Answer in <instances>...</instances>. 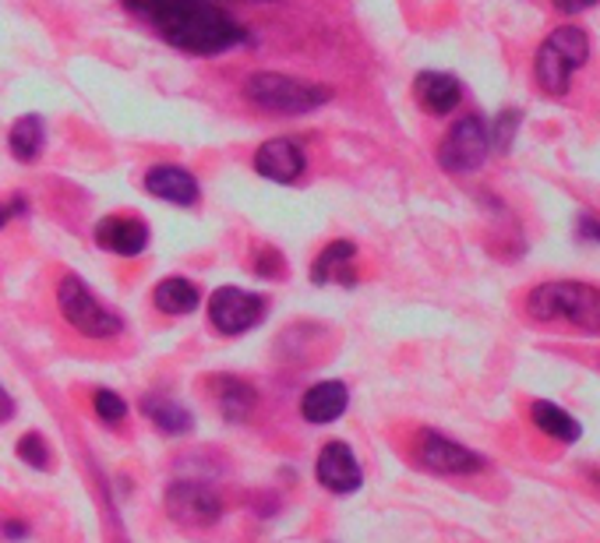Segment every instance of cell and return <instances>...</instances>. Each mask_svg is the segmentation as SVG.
I'll return each mask as SVG.
<instances>
[{
    "mask_svg": "<svg viewBox=\"0 0 600 543\" xmlns=\"http://www.w3.org/2000/svg\"><path fill=\"white\" fill-rule=\"evenodd\" d=\"M8 145H11V156L19 163H32L40 159V152L46 145V124L40 113H25L19 121L11 124V134H8Z\"/></svg>",
    "mask_w": 600,
    "mask_h": 543,
    "instance_id": "cell-18",
    "label": "cell"
},
{
    "mask_svg": "<svg viewBox=\"0 0 600 543\" xmlns=\"http://www.w3.org/2000/svg\"><path fill=\"white\" fill-rule=\"evenodd\" d=\"M526 314L533 321H565L579 332H600V290L590 282H541L526 297Z\"/></svg>",
    "mask_w": 600,
    "mask_h": 543,
    "instance_id": "cell-2",
    "label": "cell"
},
{
    "mask_svg": "<svg viewBox=\"0 0 600 543\" xmlns=\"http://www.w3.org/2000/svg\"><path fill=\"white\" fill-rule=\"evenodd\" d=\"M590 477H593V484L600 487V469H593V473H590Z\"/></svg>",
    "mask_w": 600,
    "mask_h": 543,
    "instance_id": "cell-31",
    "label": "cell"
},
{
    "mask_svg": "<svg viewBox=\"0 0 600 543\" xmlns=\"http://www.w3.org/2000/svg\"><path fill=\"white\" fill-rule=\"evenodd\" d=\"M153 303L163 311V314H191L198 303H202V293H198V286L191 279H180V276H170L163 279L156 290H153Z\"/></svg>",
    "mask_w": 600,
    "mask_h": 543,
    "instance_id": "cell-19",
    "label": "cell"
},
{
    "mask_svg": "<svg viewBox=\"0 0 600 543\" xmlns=\"http://www.w3.org/2000/svg\"><path fill=\"white\" fill-rule=\"evenodd\" d=\"M244 99L276 117H304L332 103V89L322 81H304L282 71H255L244 78Z\"/></svg>",
    "mask_w": 600,
    "mask_h": 543,
    "instance_id": "cell-3",
    "label": "cell"
},
{
    "mask_svg": "<svg viewBox=\"0 0 600 543\" xmlns=\"http://www.w3.org/2000/svg\"><path fill=\"white\" fill-rule=\"evenodd\" d=\"M349 406V388L343 381H322L311 385L304 399H300V413H304L308 423H332L346 413Z\"/></svg>",
    "mask_w": 600,
    "mask_h": 543,
    "instance_id": "cell-15",
    "label": "cell"
},
{
    "mask_svg": "<svg viewBox=\"0 0 600 543\" xmlns=\"http://www.w3.org/2000/svg\"><path fill=\"white\" fill-rule=\"evenodd\" d=\"M166 516L180 525H212L223 516V501L212 487L198 484V480H177L166 487Z\"/></svg>",
    "mask_w": 600,
    "mask_h": 543,
    "instance_id": "cell-9",
    "label": "cell"
},
{
    "mask_svg": "<svg viewBox=\"0 0 600 543\" xmlns=\"http://www.w3.org/2000/svg\"><path fill=\"white\" fill-rule=\"evenodd\" d=\"M314 477H319V484L332 490V495H354L364 484L360 463L346 441H329L319 455V466H314Z\"/></svg>",
    "mask_w": 600,
    "mask_h": 543,
    "instance_id": "cell-10",
    "label": "cell"
},
{
    "mask_svg": "<svg viewBox=\"0 0 600 543\" xmlns=\"http://www.w3.org/2000/svg\"><path fill=\"white\" fill-rule=\"evenodd\" d=\"M96 244L121 258H135L148 247V226L135 215H107L96 226Z\"/></svg>",
    "mask_w": 600,
    "mask_h": 543,
    "instance_id": "cell-12",
    "label": "cell"
},
{
    "mask_svg": "<svg viewBox=\"0 0 600 543\" xmlns=\"http://www.w3.org/2000/svg\"><path fill=\"white\" fill-rule=\"evenodd\" d=\"M142 413L153 420L163 434H170V437H185L195 428V420H191V413L185 410V406L174 402V399H166V396H156V392L142 399Z\"/></svg>",
    "mask_w": 600,
    "mask_h": 543,
    "instance_id": "cell-17",
    "label": "cell"
},
{
    "mask_svg": "<svg viewBox=\"0 0 600 543\" xmlns=\"http://www.w3.org/2000/svg\"><path fill=\"white\" fill-rule=\"evenodd\" d=\"M488 152H491V131L485 124V117L470 113L448 128V134L438 145V163L448 174H474V169L485 166Z\"/></svg>",
    "mask_w": 600,
    "mask_h": 543,
    "instance_id": "cell-6",
    "label": "cell"
},
{
    "mask_svg": "<svg viewBox=\"0 0 600 543\" xmlns=\"http://www.w3.org/2000/svg\"><path fill=\"white\" fill-rule=\"evenodd\" d=\"M576 230H579L582 241H597V244H600V219H597V215H590V212H579V219H576Z\"/></svg>",
    "mask_w": 600,
    "mask_h": 543,
    "instance_id": "cell-26",
    "label": "cell"
},
{
    "mask_svg": "<svg viewBox=\"0 0 600 543\" xmlns=\"http://www.w3.org/2000/svg\"><path fill=\"white\" fill-rule=\"evenodd\" d=\"M590 60V36L579 25H558L547 32L537 60H533V75L547 96H565L573 85V75Z\"/></svg>",
    "mask_w": 600,
    "mask_h": 543,
    "instance_id": "cell-4",
    "label": "cell"
},
{
    "mask_svg": "<svg viewBox=\"0 0 600 543\" xmlns=\"http://www.w3.org/2000/svg\"><path fill=\"white\" fill-rule=\"evenodd\" d=\"M520 121H523L520 110H502V113H498L495 131H491V145H498V148L505 152L512 145V134H515V128H520Z\"/></svg>",
    "mask_w": 600,
    "mask_h": 543,
    "instance_id": "cell-24",
    "label": "cell"
},
{
    "mask_svg": "<svg viewBox=\"0 0 600 543\" xmlns=\"http://www.w3.org/2000/svg\"><path fill=\"white\" fill-rule=\"evenodd\" d=\"M530 420L537 423V428H541L547 437L565 441V445H573V441H579V434H582L579 420H576L573 413H565L562 406L544 402V399H537V402L530 406Z\"/></svg>",
    "mask_w": 600,
    "mask_h": 543,
    "instance_id": "cell-20",
    "label": "cell"
},
{
    "mask_svg": "<svg viewBox=\"0 0 600 543\" xmlns=\"http://www.w3.org/2000/svg\"><path fill=\"white\" fill-rule=\"evenodd\" d=\"M145 191L159 198V201H170V206H195L202 188H198V180L191 169L185 166H174V163H159L145 174Z\"/></svg>",
    "mask_w": 600,
    "mask_h": 543,
    "instance_id": "cell-11",
    "label": "cell"
},
{
    "mask_svg": "<svg viewBox=\"0 0 600 543\" xmlns=\"http://www.w3.org/2000/svg\"><path fill=\"white\" fill-rule=\"evenodd\" d=\"M92 406H96V417L107 423V428H121V423L127 420V402L110 392V388H99V392L92 396Z\"/></svg>",
    "mask_w": 600,
    "mask_h": 543,
    "instance_id": "cell-22",
    "label": "cell"
},
{
    "mask_svg": "<svg viewBox=\"0 0 600 543\" xmlns=\"http://www.w3.org/2000/svg\"><path fill=\"white\" fill-rule=\"evenodd\" d=\"M354 254H357V247L349 244V241H332V244H325V251L314 258V265H311V282L314 286H325L329 279H343V272L349 276V262H354Z\"/></svg>",
    "mask_w": 600,
    "mask_h": 543,
    "instance_id": "cell-21",
    "label": "cell"
},
{
    "mask_svg": "<svg viewBox=\"0 0 600 543\" xmlns=\"http://www.w3.org/2000/svg\"><path fill=\"white\" fill-rule=\"evenodd\" d=\"M19 459L32 469H46L49 466V448H46V441L40 434H22L19 437Z\"/></svg>",
    "mask_w": 600,
    "mask_h": 543,
    "instance_id": "cell-23",
    "label": "cell"
},
{
    "mask_svg": "<svg viewBox=\"0 0 600 543\" xmlns=\"http://www.w3.org/2000/svg\"><path fill=\"white\" fill-rule=\"evenodd\" d=\"M57 303H60V314L68 318V325L78 329L81 335H89V339H113L116 332L124 329V318L116 311H110L107 303L99 300L78 276L60 279Z\"/></svg>",
    "mask_w": 600,
    "mask_h": 543,
    "instance_id": "cell-5",
    "label": "cell"
},
{
    "mask_svg": "<svg viewBox=\"0 0 600 543\" xmlns=\"http://www.w3.org/2000/svg\"><path fill=\"white\" fill-rule=\"evenodd\" d=\"M552 4L562 11V14H579V11H590L600 0H552Z\"/></svg>",
    "mask_w": 600,
    "mask_h": 543,
    "instance_id": "cell-27",
    "label": "cell"
},
{
    "mask_svg": "<svg viewBox=\"0 0 600 543\" xmlns=\"http://www.w3.org/2000/svg\"><path fill=\"white\" fill-rule=\"evenodd\" d=\"M416 463L442 477H466V473H480L488 463L485 455L470 452L459 441L445 437L438 431H421L416 434Z\"/></svg>",
    "mask_w": 600,
    "mask_h": 543,
    "instance_id": "cell-8",
    "label": "cell"
},
{
    "mask_svg": "<svg viewBox=\"0 0 600 543\" xmlns=\"http://www.w3.org/2000/svg\"><path fill=\"white\" fill-rule=\"evenodd\" d=\"M14 417V399L4 392V385H0V423H8Z\"/></svg>",
    "mask_w": 600,
    "mask_h": 543,
    "instance_id": "cell-30",
    "label": "cell"
},
{
    "mask_svg": "<svg viewBox=\"0 0 600 543\" xmlns=\"http://www.w3.org/2000/svg\"><path fill=\"white\" fill-rule=\"evenodd\" d=\"M212 396L220 413L233 423H241L252 417V410L258 406V392L244 378H230V375H215L212 378Z\"/></svg>",
    "mask_w": 600,
    "mask_h": 543,
    "instance_id": "cell-16",
    "label": "cell"
},
{
    "mask_svg": "<svg viewBox=\"0 0 600 543\" xmlns=\"http://www.w3.org/2000/svg\"><path fill=\"white\" fill-rule=\"evenodd\" d=\"M304 166H308L304 152H300V145L290 142V138H273V142H265L255 152V174L269 177L276 184H293V180H300Z\"/></svg>",
    "mask_w": 600,
    "mask_h": 543,
    "instance_id": "cell-13",
    "label": "cell"
},
{
    "mask_svg": "<svg viewBox=\"0 0 600 543\" xmlns=\"http://www.w3.org/2000/svg\"><path fill=\"white\" fill-rule=\"evenodd\" d=\"M0 536H8V540H25L29 530H25V522H22V519H4V522H0Z\"/></svg>",
    "mask_w": 600,
    "mask_h": 543,
    "instance_id": "cell-28",
    "label": "cell"
},
{
    "mask_svg": "<svg viewBox=\"0 0 600 543\" xmlns=\"http://www.w3.org/2000/svg\"><path fill=\"white\" fill-rule=\"evenodd\" d=\"M282 254L276 251V247H258V254H255V276H262V279H276V276H282Z\"/></svg>",
    "mask_w": 600,
    "mask_h": 543,
    "instance_id": "cell-25",
    "label": "cell"
},
{
    "mask_svg": "<svg viewBox=\"0 0 600 543\" xmlns=\"http://www.w3.org/2000/svg\"><path fill=\"white\" fill-rule=\"evenodd\" d=\"M265 308H269V300L258 293H247L241 286H220L209 297V321L223 335H244L265 318Z\"/></svg>",
    "mask_w": 600,
    "mask_h": 543,
    "instance_id": "cell-7",
    "label": "cell"
},
{
    "mask_svg": "<svg viewBox=\"0 0 600 543\" xmlns=\"http://www.w3.org/2000/svg\"><path fill=\"white\" fill-rule=\"evenodd\" d=\"M124 8L142 14L170 46L195 57L226 54L252 40V32L209 0H124Z\"/></svg>",
    "mask_w": 600,
    "mask_h": 543,
    "instance_id": "cell-1",
    "label": "cell"
},
{
    "mask_svg": "<svg viewBox=\"0 0 600 543\" xmlns=\"http://www.w3.org/2000/svg\"><path fill=\"white\" fill-rule=\"evenodd\" d=\"M22 212H25V201L22 198H14V201H8V206H0V230L8 226L11 215H22Z\"/></svg>",
    "mask_w": 600,
    "mask_h": 543,
    "instance_id": "cell-29",
    "label": "cell"
},
{
    "mask_svg": "<svg viewBox=\"0 0 600 543\" xmlns=\"http://www.w3.org/2000/svg\"><path fill=\"white\" fill-rule=\"evenodd\" d=\"M413 96L427 113L442 117V113H453L463 103V85L445 71H424L413 81Z\"/></svg>",
    "mask_w": 600,
    "mask_h": 543,
    "instance_id": "cell-14",
    "label": "cell"
}]
</instances>
